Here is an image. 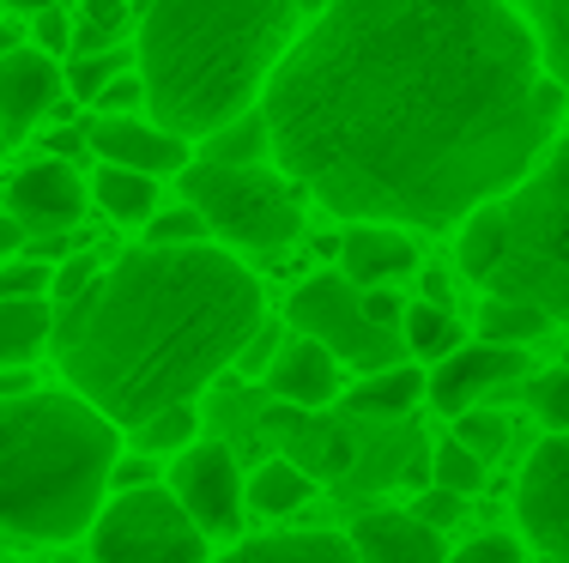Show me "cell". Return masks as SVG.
I'll return each mask as SVG.
<instances>
[{
    "instance_id": "cell-1",
    "label": "cell",
    "mask_w": 569,
    "mask_h": 563,
    "mask_svg": "<svg viewBox=\"0 0 569 563\" xmlns=\"http://www.w3.org/2000/svg\"><path fill=\"white\" fill-rule=\"evenodd\" d=\"M261 110L333 219L449 231L539 164L569 103L509 0H328Z\"/></svg>"
},
{
    "instance_id": "cell-2",
    "label": "cell",
    "mask_w": 569,
    "mask_h": 563,
    "mask_svg": "<svg viewBox=\"0 0 569 563\" xmlns=\"http://www.w3.org/2000/svg\"><path fill=\"white\" fill-rule=\"evenodd\" d=\"M261 321V279L230 249L140 243L56 303L49 352L79 400L133 431L164 406H194Z\"/></svg>"
},
{
    "instance_id": "cell-3",
    "label": "cell",
    "mask_w": 569,
    "mask_h": 563,
    "mask_svg": "<svg viewBox=\"0 0 569 563\" xmlns=\"http://www.w3.org/2000/svg\"><path fill=\"white\" fill-rule=\"evenodd\" d=\"M297 43L291 0H146L140 79L158 128L207 140L230 115L254 110Z\"/></svg>"
},
{
    "instance_id": "cell-4",
    "label": "cell",
    "mask_w": 569,
    "mask_h": 563,
    "mask_svg": "<svg viewBox=\"0 0 569 563\" xmlns=\"http://www.w3.org/2000/svg\"><path fill=\"white\" fill-rule=\"evenodd\" d=\"M121 424L91 400L24 388L0 400V533L67 545L103 515Z\"/></svg>"
},
{
    "instance_id": "cell-5",
    "label": "cell",
    "mask_w": 569,
    "mask_h": 563,
    "mask_svg": "<svg viewBox=\"0 0 569 563\" xmlns=\"http://www.w3.org/2000/svg\"><path fill=\"white\" fill-rule=\"evenodd\" d=\"M485 291L569 321V133H558L539 164L503 194V254Z\"/></svg>"
},
{
    "instance_id": "cell-6",
    "label": "cell",
    "mask_w": 569,
    "mask_h": 563,
    "mask_svg": "<svg viewBox=\"0 0 569 563\" xmlns=\"http://www.w3.org/2000/svg\"><path fill=\"white\" fill-rule=\"evenodd\" d=\"M182 200L230 249L279 254L303 237V182H291L284 170H267V164H212V158H188Z\"/></svg>"
},
{
    "instance_id": "cell-7",
    "label": "cell",
    "mask_w": 569,
    "mask_h": 563,
    "mask_svg": "<svg viewBox=\"0 0 569 563\" xmlns=\"http://www.w3.org/2000/svg\"><path fill=\"white\" fill-rule=\"evenodd\" d=\"M91 563H212V552L170 485H140L91 521Z\"/></svg>"
},
{
    "instance_id": "cell-8",
    "label": "cell",
    "mask_w": 569,
    "mask_h": 563,
    "mask_svg": "<svg viewBox=\"0 0 569 563\" xmlns=\"http://www.w3.org/2000/svg\"><path fill=\"white\" fill-rule=\"evenodd\" d=\"M284 321H291L297 333H309V340H321L340 364L363 370V375L406 364V340L363 310V291L351 285L346 273L303 279V285L291 291V303H284Z\"/></svg>"
},
{
    "instance_id": "cell-9",
    "label": "cell",
    "mask_w": 569,
    "mask_h": 563,
    "mask_svg": "<svg viewBox=\"0 0 569 563\" xmlns=\"http://www.w3.org/2000/svg\"><path fill=\"white\" fill-rule=\"evenodd\" d=\"M515 515L539 557L569 563V431H551L515 479Z\"/></svg>"
},
{
    "instance_id": "cell-10",
    "label": "cell",
    "mask_w": 569,
    "mask_h": 563,
    "mask_svg": "<svg viewBox=\"0 0 569 563\" xmlns=\"http://www.w3.org/2000/svg\"><path fill=\"white\" fill-rule=\"evenodd\" d=\"M242 485H249V479L237 473V454H230L224 442H188L170 461V491L182 497L188 515L200 521L207 540H237L242 509H249Z\"/></svg>"
},
{
    "instance_id": "cell-11",
    "label": "cell",
    "mask_w": 569,
    "mask_h": 563,
    "mask_svg": "<svg viewBox=\"0 0 569 563\" xmlns=\"http://www.w3.org/2000/svg\"><path fill=\"white\" fill-rule=\"evenodd\" d=\"M273 419L284 436V461H297L316 485H363V436L351 419H321L303 406H284Z\"/></svg>"
},
{
    "instance_id": "cell-12",
    "label": "cell",
    "mask_w": 569,
    "mask_h": 563,
    "mask_svg": "<svg viewBox=\"0 0 569 563\" xmlns=\"http://www.w3.org/2000/svg\"><path fill=\"white\" fill-rule=\"evenodd\" d=\"M527 382V352L521 345H460L449 352L442 364H430V406L442 412V419H460L467 406H485V400L497 394V388H515Z\"/></svg>"
},
{
    "instance_id": "cell-13",
    "label": "cell",
    "mask_w": 569,
    "mask_h": 563,
    "mask_svg": "<svg viewBox=\"0 0 569 563\" xmlns=\"http://www.w3.org/2000/svg\"><path fill=\"white\" fill-rule=\"evenodd\" d=\"M7 212L24 224V237H67L86 219V182L67 158H37L7 182Z\"/></svg>"
},
{
    "instance_id": "cell-14",
    "label": "cell",
    "mask_w": 569,
    "mask_h": 563,
    "mask_svg": "<svg viewBox=\"0 0 569 563\" xmlns=\"http://www.w3.org/2000/svg\"><path fill=\"white\" fill-rule=\"evenodd\" d=\"M61 98H67V73L56 56H43L37 43L0 56V133H7V145L43 128L61 110Z\"/></svg>"
},
{
    "instance_id": "cell-15",
    "label": "cell",
    "mask_w": 569,
    "mask_h": 563,
    "mask_svg": "<svg viewBox=\"0 0 569 563\" xmlns=\"http://www.w3.org/2000/svg\"><path fill=\"white\" fill-rule=\"evenodd\" d=\"M86 145L91 158L103 164H121V170H146V177H182L188 170V140L158 122H140V115H86Z\"/></svg>"
},
{
    "instance_id": "cell-16",
    "label": "cell",
    "mask_w": 569,
    "mask_h": 563,
    "mask_svg": "<svg viewBox=\"0 0 569 563\" xmlns=\"http://www.w3.org/2000/svg\"><path fill=\"white\" fill-rule=\"evenodd\" d=\"M346 540L358 552V563H449L442 533L430 521H418L412 509H382V503L363 509Z\"/></svg>"
},
{
    "instance_id": "cell-17",
    "label": "cell",
    "mask_w": 569,
    "mask_h": 563,
    "mask_svg": "<svg viewBox=\"0 0 569 563\" xmlns=\"http://www.w3.org/2000/svg\"><path fill=\"white\" fill-rule=\"evenodd\" d=\"M261 382L273 388V400H279V406L321 412L333 394H340V358H333L321 340H309V333H297V340H284V345H279L273 370H267Z\"/></svg>"
},
{
    "instance_id": "cell-18",
    "label": "cell",
    "mask_w": 569,
    "mask_h": 563,
    "mask_svg": "<svg viewBox=\"0 0 569 563\" xmlns=\"http://www.w3.org/2000/svg\"><path fill=\"white\" fill-rule=\"evenodd\" d=\"M418 267V249L400 224H351L340 237V273L351 279L358 291L370 285H395Z\"/></svg>"
},
{
    "instance_id": "cell-19",
    "label": "cell",
    "mask_w": 569,
    "mask_h": 563,
    "mask_svg": "<svg viewBox=\"0 0 569 563\" xmlns=\"http://www.w3.org/2000/svg\"><path fill=\"white\" fill-rule=\"evenodd\" d=\"M425 394H430V375L418 370L412 358H406V364H395V370H376V375H363V382L346 394V412H351V419L395 424V419H406V412H412Z\"/></svg>"
},
{
    "instance_id": "cell-20",
    "label": "cell",
    "mask_w": 569,
    "mask_h": 563,
    "mask_svg": "<svg viewBox=\"0 0 569 563\" xmlns=\"http://www.w3.org/2000/svg\"><path fill=\"white\" fill-rule=\"evenodd\" d=\"M212 563H358V552L340 533H261V540H237Z\"/></svg>"
},
{
    "instance_id": "cell-21",
    "label": "cell",
    "mask_w": 569,
    "mask_h": 563,
    "mask_svg": "<svg viewBox=\"0 0 569 563\" xmlns=\"http://www.w3.org/2000/svg\"><path fill=\"white\" fill-rule=\"evenodd\" d=\"M56 333V303L49 298H7L0 303V370H24Z\"/></svg>"
},
{
    "instance_id": "cell-22",
    "label": "cell",
    "mask_w": 569,
    "mask_h": 563,
    "mask_svg": "<svg viewBox=\"0 0 569 563\" xmlns=\"http://www.w3.org/2000/svg\"><path fill=\"white\" fill-rule=\"evenodd\" d=\"M91 200H98L116 224H133V231H140V224L158 212V177H146V170H121V164H98Z\"/></svg>"
},
{
    "instance_id": "cell-23",
    "label": "cell",
    "mask_w": 569,
    "mask_h": 563,
    "mask_svg": "<svg viewBox=\"0 0 569 563\" xmlns=\"http://www.w3.org/2000/svg\"><path fill=\"white\" fill-rule=\"evenodd\" d=\"M194 158H212V164H267V158H273V128H267V110L254 103V110L230 115L224 128H212L207 140H200Z\"/></svg>"
},
{
    "instance_id": "cell-24",
    "label": "cell",
    "mask_w": 569,
    "mask_h": 563,
    "mask_svg": "<svg viewBox=\"0 0 569 563\" xmlns=\"http://www.w3.org/2000/svg\"><path fill=\"white\" fill-rule=\"evenodd\" d=\"M400 340H406V358H418V364H442L449 352H460V321L449 303H430V298H418V303H406V321H400Z\"/></svg>"
},
{
    "instance_id": "cell-25",
    "label": "cell",
    "mask_w": 569,
    "mask_h": 563,
    "mask_svg": "<svg viewBox=\"0 0 569 563\" xmlns=\"http://www.w3.org/2000/svg\"><path fill=\"white\" fill-rule=\"evenodd\" d=\"M497 254H503V200H485V207H472L467 219H460L455 267L472 279V285H485L491 267H497Z\"/></svg>"
},
{
    "instance_id": "cell-26",
    "label": "cell",
    "mask_w": 569,
    "mask_h": 563,
    "mask_svg": "<svg viewBox=\"0 0 569 563\" xmlns=\"http://www.w3.org/2000/svg\"><path fill=\"white\" fill-rule=\"evenodd\" d=\"M309 491H316V479H309L297 461L273 454V461L254 466V479L242 485V497H249L254 515H291V509H303V503H309Z\"/></svg>"
},
{
    "instance_id": "cell-27",
    "label": "cell",
    "mask_w": 569,
    "mask_h": 563,
    "mask_svg": "<svg viewBox=\"0 0 569 563\" xmlns=\"http://www.w3.org/2000/svg\"><path fill=\"white\" fill-rule=\"evenodd\" d=\"M558 328L546 310H533V303H521V298H497V291H485V303H479V340H491V345H533V340H546V333Z\"/></svg>"
},
{
    "instance_id": "cell-28",
    "label": "cell",
    "mask_w": 569,
    "mask_h": 563,
    "mask_svg": "<svg viewBox=\"0 0 569 563\" xmlns=\"http://www.w3.org/2000/svg\"><path fill=\"white\" fill-rule=\"evenodd\" d=\"M527 24H533L539 56H546V73L558 79L569 103V0H527Z\"/></svg>"
},
{
    "instance_id": "cell-29",
    "label": "cell",
    "mask_w": 569,
    "mask_h": 563,
    "mask_svg": "<svg viewBox=\"0 0 569 563\" xmlns=\"http://www.w3.org/2000/svg\"><path fill=\"white\" fill-rule=\"evenodd\" d=\"M128 24H133L128 0H79V19H73V56H91V49H116Z\"/></svg>"
},
{
    "instance_id": "cell-30",
    "label": "cell",
    "mask_w": 569,
    "mask_h": 563,
    "mask_svg": "<svg viewBox=\"0 0 569 563\" xmlns=\"http://www.w3.org/2000/svg\"><path fill=\"white\" fill-rule=\"evenodd\" d=\"M200 431V412L194 406H164L152 412L146 424H133V449L140 454H182Z\"/></svg>"
},
{
    "instance_id": "cell-31",
    "label": "cell",
    "mask_w": 569,
    "mask_h": 563,
    "mask_svg": "<svg viewBox=\"0 0 569 563\" xmlns=\"http://www.w3.org/2000/svg\"><path fill=\"white\" fill-rule=\"evenodd\" d=\"M128 61H133V56H128L121 43H116V49H91V56H73V61L61 67V73H67V98H73V103H91L116 73H128Z\"/></svg>"
},
{
    "instance_id": "cell-32",
    "label": "cell",
    "mask_w": 569,
    "mask_h": 563,
    "mask_svg": "<svg viewBox=\"0 0 569 563\" xmlns=\"http://www.w3.org/2000/svg\"><path fill=\"white\" fill-rule=\"evenodd\" d=\"M485 473H491V466H485L472 449H460L455 436L430 449V485H442V491H460V497H472V491H485Z\"/></svg>"
},
{
    "instance_id": "cell-33",
    "label": "cell",
    "mask_w": 569,
    "mask_h": 563,
    "mask_svg": "<svg viewBox=\"0 0 569 563\" xmlns=\"http://www.w3.org/2000/svg\"><path fill=\"white\" fill-rule=\"evenodd\" d=\"M140 237H146V249H182V243H207L212 231H207V219L182 200V207H158L152 219L140 224Z\"/></svg>"
},
{
    "instance_id": "cell-34",
    "label": "cell",
    "mask_w": 569,
    "mask_h": 563,
    "mask_svg": "<svg viewBox=\"0 0 569 563\" xmlns=\"http://www.w3.org/2000/svg\"><path fill=\"white\" fill-rule=\"evenodd\" d=\"M455 442H460V449H472L485 466H491L497 454L509 449V419H503V412H491V406H467L455 419Z\"/></svg>"
},
{
    "instance_id": "cell-35",
    "label": "cell",
    "mask_w": 569,
    "mask_h": 563,
    "mask_svg": "<svg viewBox=\"0 0 569 563\" xmlns=\"http://www.w3.org/2000/svg\"><path fill=\"white\" fill-rule=\"evenodd\" d=\"M527 406L546 431H569V364L563 370H546L527 382Z\"/></svg>"
},
{
    "instance_id": "cell-36",
    "label": "cell",
    "mask_w": 569,
    "mask_h": 563,
    "mask_svg": "<svg viewBox=\"0 0 569 563\" xmlns=\"http://www.w3.org/2000/svg\"><path fill=\"white\" fill-rule=\"evenodd\" d=\"M49 267L43 261H0V303L7 298H49Z\"/></svg>"
},
{
    "instance_id": "cell-37",
    "label": "cell",
    "mask_w": 569,
    "mask_h": 563,
    "mask_svg": "<svg viewBox=\"0 0 569 563\" xmlns=\"http://www.w3.org/2000/svg\"><path fill=\"white\" fill-rule=\"evenodd\" d=\"M91 110H98V115H140L146 110V79L140 73H116L110 86L91 98Z\"/></svg>"
},
{
    "instance_id": "cell-38",
    "label": "cell",
    "mask_w": 569,
    "mask_h": 563,
    "mask_svg": "<svg viewBox=\"0 0 569 563\" xmlns=\"http://www.w3.org/2000/svg\"><path fill=\"white\" fill-rule=\"evenodd\" d=\"M98 273H103V267H98V254H91V249L67 254V261H61V273L49 279V303H73V298H79V291H86Z\"/></svg>"
},
{
    "instance_id": "cell-39",
    "label": "cell",
    "mask_w": 569,
    "mask_h": 563,
    "mask_svg": "<svg viewBox=\"0 0 569 563\" xmlns=\"http://www.w3.org/2000/svg\"><path fill=\"white\" fill-rule=\"evenodd\" d=\"M279 345H284V328H279V321H261V328L249 333V345L237 352V370L242 375H267V370H273V358H279Z\"/></svg>"
},
{
    "instance_id": "cell-40",
    "label": "cell",
    "mask_w": 569,
    "mask_h": 563,
    "mask_svg": "<svg viewBox=\"0 0 569 563\" xmlns=\"http://www.w3.org/2000/svg\"><path fill=\"white\" fill-rule=\"evenodd\" d=\"M31 43L43 49V56H56V61L73 56V19H67L61 7H43V12L31 19Z\"/></svg>"
},
{
    "instance_id": "cell-41",
    "label": "cell",
    "mask_w": 569,
    "mask_h": 563,
    "mask_svg": "<svg viewBox=\"0 0 569 563\" xmlns=\"http://www.w3.org/2000/svg\"><path fill=\"white\" fill-rule=\"evenodd\" d=\"M460 509H467V497H460V491H442V485H425V491L412 497V515H418V521H430L437 533H442V527H455Z\"/></svg>"
},
{
    "instance_id": "cell-42",
    "label": "cell",
    "mask_w": 569,
    "mask_h": 563,
    "mask_svg": "<svg viewBox=\"0 0 569 563\" xmlns=\"http://www.w3.org/2000/svg\"><path fill=\"white\" fill-rule=\"evenodd\" d=\"M449 563H521V540H509V533H479V540H467L460 552H449Z\"/></svg>"
},
{
    "instance_id": "cell-43",
    "label": "cell",
    "mask_w": 569,
    "mask_h": 563,
    "mask_svg": "<svg viewBox=\"0 0 569 563\" xmlns=\"http://www.w3.org/2000/svg\"><path fill=\"white\" fill-rule=\"evenodd\" d=\"M152 473H158V466H146L140 454H133V461H121V454H116V473H110V485H116V491H140V485H152Z\"/></svg>"
},
{
    "instance_id": "cell-44",
    "label": "cell",
    "mask_w": 569,
    "mask_h": 563,
    "mask_svg": "<svg viewBox=\"0 0 569 563\" xmlns=\"http://www.w3.org/2000/svg\"><path fill=\"white\" fill-rule=\"evenodd\" d=\"M19 249H24V224L12 212H0V261H12Z\"/></svg>"
},
{
    "instance_id": "cell-45",
    "label": "cell",
    "mask_w": 569,
    "mask_h": 563,
    "mask_svg": "<svg viewBox=\"0 0 569 563\" xmlns=\"http://www.w3.org/2000/svg\"><path fill=\"white\" fill-rule=\"evenodd\" d=\"M24 388H31V375H24V370H0V400L24 394Z\"/></svg>"
},
{
    "instance_id": "cell-46",
    "label": "cell",
    "mask_w": 569,
    "mask_h": 563,
    "mask_svg": "<svg viewBox=\"0 0 569 563\" xmlns=\"http://www.w3.org/2000/svg\"><path fill=\"white\" fill-rule=\"evenodd\" d=\"M425 298H430V303H449V279H442V273H425Z\"/></svg>"
},
{
    "instance_id": "cell-47",
    "label": "cell",
    "mask_w": 569,
    "mask_h": 563,
    "mask_svg": "<svg viewBox=\"0 0 569 563\" xmlns=\"http://www.w3.org/2000/svg\"><path fill=\"white\" fill-rule=\"evenodd\" d=\"M0 7H12L19 19H37V12H43V7H56V0H0Z\"/></svg>"
},
{
    "instance_id": "cell-48",
    "label": "cell",
    "mask_w": 569,
    "mask_h": 563,
    "mask_svg": "<svg viewBox=\"0 0 569 563\" xmlns=\"http://www.w3.org/2000/svg\"><path fill=\"white\" fill-rule=\"evenodd\" d=\"M12 49H24V31L19 24H0V56H12Z\"/></svg>"
},
{
    "instance_id": "cell-49",
    "label": "cell",
    "mask_w": 569,
    "mask_h": 563,
    "mask_svg": "<svg viewBox=\"0 0 569 563\" xmlns=\"http://www.w3.org/2000/svg\"><path fill=\"white\" fill-rule=\"evenodd\" d=\"M291 7H297V19H303V12H309V19H316V12L328 7V0H291Z\"/></svg>"
},
{
    "instance_id": "cell-50",
    "label": "cell",
    "mask_w": 569,
    "mask_h": 563,
    "mask_svg": "<svg viewBox=\"0 0 569 563\" xmlns=\"http://www.w3.org/2000/svg\"><path fill=\"white\" fill-rule=\"evenodd\" d=\"M0 152H7V133H0Z\"/></svg>"
}]
</instances>
